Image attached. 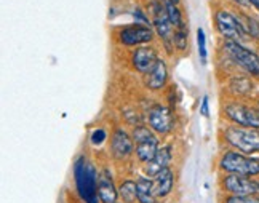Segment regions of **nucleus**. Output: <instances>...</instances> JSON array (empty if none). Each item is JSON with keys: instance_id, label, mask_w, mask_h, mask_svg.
I'll list each match as a JSON object with an SVG mask.
<instances>
[{"instance_id": "412c9836", "label": "nucleus", "mask_w": 259, "mask_h": 203, "mask_svg": "<svg viewBox=\"0 0 259 203\" xmlns=\"http://www.w3.org/2000/svg\"><path fill=\"white\" fill-rule=\"evenodd\" d=\"M240 23L245 29L246 35H250L256 40H259V23L256 21L254 18H250V16H242Z\"/></svg>"}, {"instance_id": "f8f14e48", "label": "nucleus", "mask_w": 259, "mask_h": 203, "mask_svg": "<svg viewBox=\"0 0 259 203\" xmlns=\"http://www.w3.org/2000/svg\"><path fill=\"white\" fill-rule=\"evenodd\" d=\"M157 61H158L157 53L154 52L152 48H149V47H139L136 52L133 53V56H132L133 67L138 70V72H141V74H147L149 70H151L155 66Z\"/></svg>"}, {"instance_id": "9d476101", "label": "nucleus", "mask_w": 259, "mask_h": 203, "mask_svg": "<svg viewBox=\"0 0 259 203\" xmlns=\"http://www.w3.org/2000/svg\"><path fill=\"white\" fill-rule=\"evenodd\" d=\"M149 125L160 135L170 133L173 128V112L162 104H154L149 110Z\"/></svg>"}, {"instance_id": "a878e982", "label": "nucleus", "mask_w": 259, "mask_h": 203, "mask_svg": "<svg viewBox=\"0 0 259 203\" xmlns=\"http://www.w3.org/2000/svg\"><path fill=\"white\" fill-rule=\"evenodd\" d=\"M106 138H107L106 131H104L103 128H98V130L93 131L92 136H90V141H92V144H93V146H99V144H103V143H104Z\"/></svg>"}, {"instance_id": "f3484780", "label": "nucleus", "mask_w": 259, "mask_h": 203, "mask_svg": "<svg viewBox=\"0 0 259 203\" xmlns=\"http://www.w3.org/2000/svg\"><path fill=\"white\" fill-rule=\"evenodd\" d=\"M154 178L155 179L152 181V186H154V194H155V197H166L171 192V189H173V181H175L171 170L170 168H165L158 175H155Z\"/></svg>"}, {"instance_id": "b1692460", "label": "nucleus", "mask_w": 259, "mask_h": 203, "mask_svg": "<svg viewBox=\"0 0 259 203\" xmlns=\"http://www.w3.org/2000/svg\"><path fill=\"white\" fill-rule=\"evenodd\" d=\"M197 45H198V56H200L202 63H206L208 52H206V37H205V30L202 27L197 29Z\"/></svg>"}, {"instance_id": "c756f323", "label": "nucleus", "mask_w": 259, "mask_h": 203, "mask_svg": "<svg viewBox=\"0 0 259 203\" xmlns=\"http://www.w3.org/2000/svg\"><path fill=\"white\" fill-rule=\"evenodd\" d=\"M234 2H237V4H242V5H246V4H250V0H234Z\"/></svg>"}, {"instance_id": "39448f33", "label": "nucleus", "mask_w": 259, "mask_h": 203, "mask_svg": "<svg viewBox=\"0 0 259 203\" xmlns=\"http://www.w3.org/2000/svg\"><path fill=\"white\" fill-rule=\"evenodd\" d=\"M151 12H152V23L154 27L157 30V34L162 37L163 44L168 50V53H171V44H173V35H175V26L170 21L166 13V8L165 4L162 5L160 2H154L151 7Z\"/></svg>"}, {"instance_id": "20e7f679", "label": "nucleus", "mask_w": 259, "mask_h": 203, "mask_svg": "<svg viewBox=\"0 0 259 203\" xmlns=\"http://www.w3.org/2000/svg\"><path fill=\"white\" fill-rule=\"evenodd\" d=\"M224 52L231 56L235 64L245 69L248 74H251L253 77H259V56L254 52L243 47L240 42H232V40L226 42Z\"/></svg>"}, {"instance_id": "4468645a", "label": "nucleus", "mask_w": 259, "mask_h": 203, "mask_svg": "<svg viewBox=\"0 0 259 203\" xmlns=\"http://www.w3.org/2000/svg\"><path fill=\"white\" fill-rule=\"evenodd\" d=\"M171 161V147L170 146H163L157 150L155 157L147 161L146 167H144V171L147 176H155L160 173L162 170L168 168V165H170Z\"/></svg>"}, {"instance_id": "bb28decb", "label": "nucleus", "mask_w": 259, "mask_h": 203, "mask_svg": "<svg viewBox=\"0 0 259 203\" xmlns=\"http://www.w3.org/2000/svg\"><path fill=\"white\" fill-rule=\"evenodd\" d=\"M200 114H202V115H205V117L210 115V104H208V96H203V99H202Z\"/></svg>"}, {"instance_id": "aec40b11", "label": "nucleus", "mask_w": 259, "mask_h": 203, "mask_svg": "<svg viewBox=\"0 0 259 203\" xmlns=\"http://www.w3.org/2000/svg\"><path fill=\"white\" fill-rule=\"evenodd\" d=\"M165 8H166L168 18H170V21L173 23L175 27H179V26H183V24H184V21H183V15H181V10L178 8V4H173L171 0H165Z\"/></svg>"}, {"instance_id": "ddd939ff", "label": "nucleus", "mask_w": 259, "mask_h": 203, "mask_svg": "<svg viewBox=\"0 0 259 203\" xmlns=\"http://www.w3.org/2000/svg\"><path fill=\"white\" fill-rule=\"evenodd\" d=\"M111 149L115 158H126L133 152V141L122 128H117L111 138Z\"/></svg>"}, {"instance_id": "f257e3e1", "label": "nucleus", "mask_w": 259, "mask_h": 203, "mask_svg": "<svg viewBox=\"0 0 259 203\" xmlns=\"http://www.w3.org/2000/svg\"><path fill=\"white\" fill-rule=\"evenodd\" d=\"M74 178L75 186L80 198L85 203H99L98 195V173L95 167L87 161L83 157H78L74 164Z\"/></svg>"}, {"instance_id": "0eeeda50", "label": "nucleus", "mask_w": 259, "mask_h": 203, "mask_svg": "<svg viewBox=\"0 0 259 203\" xmlns=\"http://www.w3.org/2000/svg\"><path fill=\"white\" fill-rule=\"evenodd\" d=\"M133 141L136 143V155L141 161H151L158 147V139L151 133V130L144 127H136L133 131Z\"/></svg>"}, {"instance_id": "a211bd4d", "label": "nucleus", "mask_w": 259, "mask_h": 203, "mask_svg": "<svg viewBox=\"0 0 259 203\" xmlns=\"http://www.w3.org/2000/svg\"><path fill=\"white\" fill-rule=\"evenodd\" d=\"M136 187H138V201L139 203H155L154 186H152L151 179H147L144 176L138 178Z\"/></svg>"}, {"instance_id": "9b49d317", "label": "nucleus", "mask_w": 259, "mask_h": 203, "mask_svg": "<svg viewBox=\"0 0 259 203\" xmlns=\"http://www.w3.org/2000/svg\"><path fill=\"white\" fill-rule=\"evenodd\" d=\"M120 42L126 47H136V45H143L151 42L154 38V32L151 27L141 26V24H135V26H128L120 30Z\"/></svg>"}, {"instance_id": "5701e85b", "label": "nucleus", "mask_w": 259, "mask_h": 203, "mask_svg": "<svg viewBox=\"0 0 259 203\" xmlns=\"http://www.w3.org/2000/svg\"><path fill=\"white\" fill-rule=\"evenodd\" d=\"M231 88L235 91V93L245 95L253 88V85H251L250 80L245 78V77H235V78H232V82H231Z\"/></svg>"}, {"instance_id": "7ed1b4c3", "label": "nucleus", "mask_w": 259, "mask_h": 203, "mask_svg": "<svg viewBox=\"0 0 259 203\" xmlns=\"http://www.w3.org/2000/svg\"><path fill=\"white\" fill-rule=\"evenodd\" d=\"M219 167L229 175H242V176H256L259 175V158L246 157L240 152H226L223 155Z\"/></svg>"}, {"instance_id": "7c9ffc66", "label": "nucleus", "mask_w": 259, "mask_h": 203, "mask_svg": "<svg viewBox=\"0 0 259 203\" xmlns=\"http://www.w3.org/2000/svg\"><path fill=\"white\" fill-rule=\"evenodd\" d=\"M257 109H259V106H257Z\"/></svg>"}, {"instance_id": "cd10ccee", "label": "nucleus", "mask_w": 259, "mask_h": 203, "mask_svg": "<svg viewBox=\"0 0 259 203\" xmlns=\"http://www.w3.org/2000/svg\"><path fill=\"white\" fill-rule=\"evenodd\" d=\"M133 15H135V18L139 19V21H143V24H149V18L144 16V13L141 12V10H136V12H135Z\"/></svg>"}, {"instance_id": "423d86ee", "label": "nucleus", "mask_w": 259, "mask_h": 203, "mask_svg": "<svg viewBox=\"0 0 259 203\" xmlns=\"http://www.w3.org/2000/svg\"><path fill=\"white\" fill-rule=\"evenodd\" d=\"M216 27L219 30V34H221L224 38L227 40H232V42H243L245 37H246V32L245 29L240 23V19L235 18L232 13L229 12H218L216 13Z\"/></svg>"}, {"instance_id": "6e6552de", "label": "nucleus", "mask_w": 259, "mask_h": 203, "mask_svg": "<svg viewBox=\"0 0 259 203\" xmlns=\"http://www.w3.org/2000/svg\"><path fill=\"white\" fill-rule=\"evenodd\" d=\"M226 115L229 120L240 127L248 128H259V109H253L238 103H229L226 106Z\"/></svg>"}, {"instance_id": "6ab92c4d", "label": "nucleus", "mask_w": 259, "mask_h": 203, "mask_svg": "<svg viewBox=\"0 0 259 203\" xmlns=\"http://www.w3.org/2000/svg\"><path fill=\"white\" fill-rule=\"evenodd\" d=\"M118 197H120L125 203H133L138 200V187H136V181L126 179L122 182V186L118 187Z\"/></svg>"}, {"instance_id": "393cba45", "label": "nucleus", "mask_w": 259, "mask_h": 203, "mask_svg": "<svg viewBox=\"0 0 259 203\" xmlns=\"http://www.w3.org/2000/svg\"><path fill=\"white\" fill-rule=\"evenodd\" d=\"M226 203H259L256 195H232L226 200Z\"/></svg>"}, {"instance_id": "1a4fd4ad", "label": "nucleus", "mask_w": 259, "mask_h": 203, "mask_svg": "<svg viewBox=\"0 0 259 203\" xmlns=\"http://www.w3.org/2000/svg\"><path fill=\"white\" fill-rule=\"evenodd\" d=\"M223 186L232 195H259V182L242 175H227Z\"/></svg>"}, {"instance_id": "4be33fe9", "label": "nucleus", "mask_w": 259, "mask_h": 203, "mask_svg": "<svg viewBox=\"0 0 259 203\" xmlns=\"http://www.w3.org/2000/svg\"><path fill=\"white\" fill-rule=\"evenodd\" d=\"M173 45L181 50V52H184V50L187 48V30H186V24L179 26L175 29V35H173Z\"/></svg>"}, {"instance_id": "f03ea898", "label": "nucleus", "mask_w": 259, "mask_h": 203, "mask_svg": "<svg viewBox=\"0 0 259 203\" xmlns=\"http://www.w3.org/2000/svg\"><path fill=\"white\" fill-rule=\"evenodd\" d=\"M224 139L229 146H232L242 154H254L259 152V130L231 127L224 131Z\"/></svg>"}, {"instance_id": "2eb2a0df", "label": "nucleus", "mask_w": 259, "mask_h": 203, "mask_svg": "<svg viewBox=\"0 0 259 203\" xmlns=\"http://www.w3.org/2000/svg\"><path fill=\"white\" fill-rule=\"evenodd\" d=\"M98 195L103 203H115L118 197V190L115 189L112 178L109 171L104 170L101 175L98 176Z\"/></svg>"}, {"instance_id": "c85d7f7f", "label": "nucleus", "mask_w": 259, "mask_h": 203, "mask_svg": "<svg viewBox=\"0 0 259 203\" xmlns=\"http://www.w3.org/2000/svg\"><path fill=\"white\" fill-rule=\"evenodd\" d=\"M250 4L257 10V12H259V0H250Z\"/></svg>"}, {"instance_id": "dca6fc26", "label": "nucleus", "mask_w": 259, "mask_h": 203, "mask_svg": "<svg viewBox=\"0 0 259 203\" xmlns=\"http://www.w3.org/2000/svg\"><path fill=\"white\" fill-rule=\"evenodd\" d=\"M166 78H168L166 64H165V61L158 59L155 63V66L146 74V85L151 90H160L165 87Z\"/></svg>"}]
</instances>
